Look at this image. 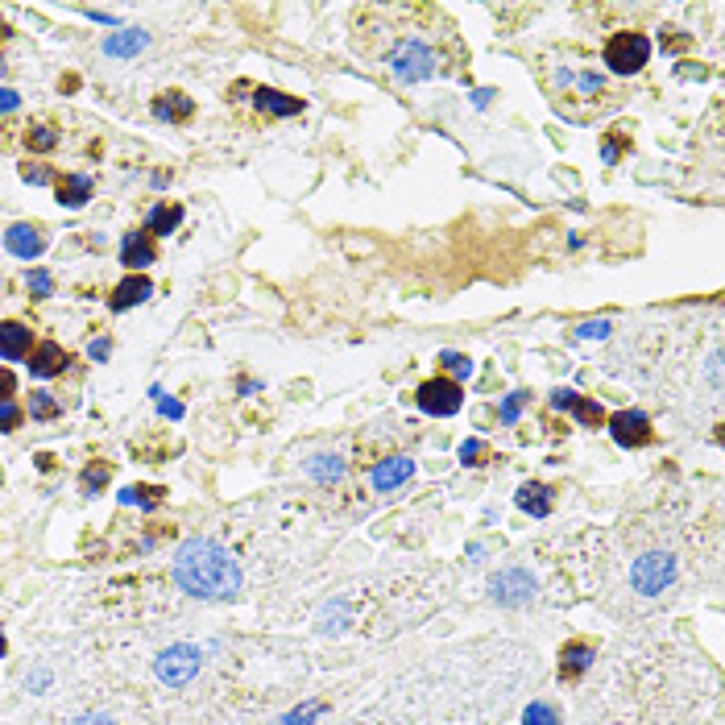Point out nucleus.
I'll return each mask as SVG.
<instances>
[{"instance_id":"obj_26","label":"nucleus","mask_w":725,"mask_h":725,"mask_svg":"<svg viewBox=\"0 0 725 725\" xmlns=\"http://www.w3.org/2000/svg\"><path fill=\"white\" fill-rule=\"evenodd\" d=\"M104 481H109V465H92V468L83 473V489H87V494H96Z\"/></svg>"},{"instance_id":"obj_3","label":"nucleus","mask_w":725,"mask_h":725,"mask_svg":"<svg viewBox=\"0 0 725 725\" xmlns=\"http://www.w3.org/2000/svg\"><path fill=\"white\" fill-rule=\"evenodd\" d=\"M199 647H191V642H179V647H166L162 655H158V663H153V671H158V680H166L170 688H183V684L196 680L199 671Z\"/></svg>"},{"instance_id":"obj_9","label":"nucleus","mask_w":725,"mask_h":725,"mask_svg":"<svg viewBox=\"0 0 725 725\" xmlns=\"http://www.w3.org/2000/svg\"><path fill=\"white\" fill-rule=\"evenodd\" d=\"M4 245H9V253H17V258L33 261L38 253L46 249V237H42V232H38L33 224H13L9 232H4Z\"/></svg>"},{"instance_id":"obj_40","label":"nucleus","mask_w":725,"mask_h":725,"mask_svg":"<svg viewBox=\"0 0 725 725\" xmlns=\"http://www.w3.org/2000/svg\"><path fill=\"white\" fill-rule=\"evenodd\" d=\"M158 406H162V415H170V419H183V406H179V402L162 398V402H158Z\"/></svg>"},{"instance_id":"obj_2","label":"nucleus","mask_w":725,"mask_h":725,"mask_svg":"<svg viewBox=\"0 0 725 725\" xmlns=\"http://www.w3.org/2000/svg\"><path fill=\"white\" fill-rule=\"evenodd\" d=\"M671 581H676V560H671L668 552H647V555L634 560V568H630V585H634V593H642V597H659Z\"/></svg>"},{"instance_id":"obj_4","label":"nucleus","mask_w":725,"mask_h":725,"mask_svg":"<svg viewBox=\"0 0 725 725\" xmlns=\"http://www.w3.org/2000/svg\"><path fill=\"white\" fill-rule=\"evenodd\" d=\"M651 55V42L642 38V33H614L606 46V63L614 66L617 75H630V71H639L642 63H647Z\"/></svg>"},{"instance_id":"obj_20","label":"nucleus","mask_w":725,"mask_h":725,"mask_svg":"<svg viewBox=\"0 0 725 725\" xmlns=\"http://www.w3.org/2000/svg\"><path fill=\"white\" fill-rule=\"evenodd\" d=\"M589 663H593V647H589V642H572V647H563V655H560L563 676H581Z\"/></svg>"},{"instance_id":"obj_44","label":"nucleus","mask_w":725,"mask_h":725,"mask_svg":"<svg viewBox=\"0 0 725 725\" xmlns=\"http://www.w3.org/2000/svg\"><path fill=\"white\" fill-rule=\"evenodd\" d=\"M0 38H4V22H0Z\"/></svg>"},{"instance_id":"obj_42","label":"nucleus","mask_w":725,"mask_h":725,"mask_svg":"<svg viewBox=\"0 0 725 725\" xmlns=\"http://www.w3.org/2000/svg\"><path fill=\"white\" fill-rule=\"evenodd\" d=\"M75 725H112V721H109V717H92V713H87V717H79Z\"/></svg>"},{"instance_id":"obj_43","label":"nucleus","mask_w":725,"mask_h":725,"mask_svg":"<svg viewBox=\"0 0 725 725\" xmlns=\"http://www.w3.org/2000/svg\"><path fill=\"white\" fill-rule=\"evenodd\" d=\"M0 655H4V634H0Z\"/></svg>"},{"instance_id":"obj_34","label":"nucleus","mask_w":725,"mask_h":725,"mask_svg":"<svg viewBox=\"0 0 725 725\" xmlns=\"http://www.w3.org/2000/svg\"><path fill=\"white\" fill-rule=\"evenodd\" d=\"M609 332V324H606V319H589V324H581V336H585V340H593V336H597V340H601V336H606Z\"/></svg>"},{"instance_id":"obj_41","label":"nucleus","mask_w":725,"mask_h":725,"mask_svg":"<svg viewBox=\"0 0 725 725\" xmlns=\"http://www.w3.org/2000/svg\"><path fill=\"white\" fill-rule=\"evenodd\" d=\"M92 357H109V340H92Z\"/></svg>"},{"instance_id":"obj_23","label":"nucleus","mask_w":725,"mask_h":725,"mask_svg":"<svg viewBox=\"0 0 725 725\" xmlns=\"http://www.w3.org/2000/svg\"><path fill=\"white\" fill-rule=\"evenodd\" d=\"M522 725H560V713H555L552 704H543V701H535L522 713Z\"/></svg>"},{"instance_id":"obj_12","label":"nucleus","mask_w":725,"mask_h":725,"mask_svg":"<svg viewBox=\"0 0 725 725\" xmlns=\"http://www.w3.org/2000/svg\"><path fill=\"white\" fill-rule=\"evenodd\" d=\"M30 348H33L30 328H22V324H0V357H4V361H22Z\"/></svg>"},{"instance_id":"obj_29","label":"nucleus","mask_w":725,"mask_h":725,"mask_svg":"<svg viewBox=\"0 0 725 725\" xmlns=\"http://www.w3.org/2000/svg\"><path fill=\"white\" fill-rule=\"evenodd\" d=\"M522 402H527V394H510V398L506 402H502V423H514V419H519V411H522Z\"/></svg>"},{"instance_id":"obj_35","label":"nucleus","mask_w":725,"mask_h":725,"mask_svg":"<svg viewBox=\"0 0 725 725\" xmlns=\"http://www.w3.org/2000/svg\"><path fill=\"white\" fill-rule=\"evenodd\" d=\"M17 104H22V96H17V92H9V87H0V112H13Z\"/></svg>"},{"instance_id":"obj_1","label":"nucleus","mask_w":725,"mask_h":725,"mask_svg":"<svg viewBox=\"0 0 725 725\" xmlns=\"http://www.w3.org/2000/svg\"><path fill=\"white\" fill-rule=\"evenodd\" d=\"M174 581L199 601H228L240 593V563L216 539H187L174 555Z\"/></svg>"},{"instance_id":"obj_28","label":"nucleus","mask_w":725,"mask_h":725,"mask_svg":"<svg viewBox=\"0 0 725 725\" xmlns=\"http://www.w3.org/2000/svg\"><path fill=\"white\" fill-rule=\"evenodd\" d=\"M120 502H137V506H158V489H125Z\"/></svg>"},{"instance_id":"obj_33","label":"nucleus","mask_w":725,"mask_h":725,"mask_svg":"<svg viewBox=\"0 0 725 725\" xmlns=\"http://www.w3.org/2000/svg\"><path fill=\"white\" fill-rule=\"evenodd\" d=\"M481 452H485V444H481V440H468V444L460 448V460H465V465H476V460H481Z\"/></svg>"},{"instance_id":"obj_10","label":"nucleus","mask_w":725,"mask_h":725,"mask_svg":"<svg viewBox=\"0 0 725 725\" xmlns=\"http://www.w3.org/2000/svg\"><path fill=\"white\" fill-rule=\"evenodd\" d=\"M66 361H71V357H66L63 348H58L55 340H46V345L33 348L30 369H33V378H58V373L66 369Z\"/></svg>"},{"instance_id":"obj_32","label":"nucleus","mask_w":725,"mask_h":725,"mask_svg":"<svg viewBox=\"0 0 725 725\" xmlns=\"http://www.w3.org/2000/svg\"><path fill=\"white\" fill-rule=\"evenodd\" d=\"M50 286H55V282H50V274H46V270H33L30 274V291L33 294H50Z\"/></svg>"},{"instance_id":"obj_15","label":"nucleus","mask_w":725,"mask_h":725,"mask_svg":"<svg viewBox=\"0 0 725 725\" xmlns=\"http://www.w3.org/2000/svg\"><path fill=\"white\" fill-rule=\"evenodd\" d=\"M145 42H150L145 30H120V33H112L109 42H104V55L109 58H129V55H137Z\"/></svg>"},{"instance_id":"obj_30","label":"nucleus","mask_w":725,"mask_h":725,"mask_svg":"<svg viewBox=\"0 0 725 725\" xmlns=\"http://www.w3.org/2000/svg\"><path fill=\"white\" fill-rule=\"evenodd\" d=\"M17 423H22V411L13 406V398H9V402H0V432H13Z\"/></svg>"},{"instance_id":"obj_27","label":"nucleus","mask_w":725,"mask_h":725,"mask_svg":"<svg viewBox=\"0 0 725 725\" xmlns=\"http://www.w3.org/2000/svg\"><path fill=\"white\" fill-rule=\"evenodd\" d=\"M25 141H30V150H50V145H55L58 137H55V129H46V125H38V129H33Z\"/></svg>"},{"instance_id":"obj_38","label":"nucleus","mask_w":725,"mask_h":725,"mask_svg":"<svg viewBox=\"0 0 725 725\" xmlns=\"http://www.w3.org/2000/svg\"><path fill=\"white\" fill-rule=\"evenodd\" d=\"M552 402H555V406H560V411H563V406H568V411H572V402H576V390H555V394H552Z\"/></svg>"},{"instance_id":"obj_25","label":"nucleus","mask_w":725,"mask_h":725,"mask_svg":"<svg viewBox=\"0 0 725 725\" xmlns=\"http://www.w3.org/2000/svg\"><path fill=\"white\" fill-rule=\"evenodd\" d=\"M444 369L456 373V378H468V373H473V361H468L465 353H444Z\"/></svg>"},{"instance_id":"obj_37","label":"nucleus","mask_w":725,"mask_h":725,"mask_svg":"<svg viewBox=\"0 0 725 725\" xmlns=\"http://www.w3.org/2000/svg\"><path fill=\"white\" fill-rule=\"evenodd\" d=\"M46 179H50L46 166H25V183H46Z\"/></svg>"},{"instance_id":"obj_31","label":"nucleus","mask_w":725,"mask_h":725,"mask_svg":"<svg viewBox=\"0 0 725 725\" xmlns=\"http://www.w3.org/2000/svg\"><path fill=\"white\" fill-rule=\"evenodd\" d=\"M55 411H58V406L50 402V394H33V415H38V419H50Z\"/></svg>"},{"instance_id":"obj_13","label":"nucleus","mask_w":725,"mask_h":725,"mask_svg":"<svg viewBox=\"0 0 725 725\" xmlns=\"http://www.w3.org/2000/svg\"><path fill=\"white\" fill-rule=\"evenodd\" d=\"M120 261H125L129 270H145L153 261V240L145 237V232H129L125 245H120Z\"/></svg>"},{"instance_id":"obj_5","label":"nucleus","mask_w":725,"mask_h":725,"mask_svg":"<svg viewBox=\"0 0 725 725\" xmlns=\"http://www.w3.org/2000/svg\"><path fill=\"white\" fill-rule=\"evenodd\" d=\"M390 71L402 79V83H423V79H432L435 58L423 42H402L390 55Z\"/></svg>"},{"instance_id":"obj_8","label":"nucleus","mask_w":725,"mask_h":725,"mask_svg":"<svg viewBox=\"0 0 725 725\" xmlns=\"http://www.w3.org/2000/svg\"><path fill=\"white\" fill-rule=\"evenodd\" d=\"M609 432H614V440L622 448H642L651 440V423H647V415H639V411H617L614 419H609Z\"/></svg>"},{"instance_id":"obj_36","label":"nucleus","mask_w":725,"mask_h":725,"mask_svg":"<svg viewBox=\"0 0 725 725\" xmlns=\"http://www.w3.org/2000/svg\"><path fill=\"white\" fill-rule=\"evenodd\" d=\"M17 390V381H13L9 369H0V402H9V394Z\"/></svg>"},{"instance_id":"obj_19","label":"nucleus","mask_w":725,"mask_h":725,"mask_svg":"<svg viewBox=\"0 0 725 725\" xmlns=\"http://www.w3.org/2000/svg\"><path fill=\"white\" fill-rule=\"evenodd\" d=\"M191 109H196V104H191L183 92H166V100H158V104H153V117H162V120H187V117H191Z\"/></svg>"},{"instance_id":"obj_7","label":"nucleus","mask_w":725,"mask_h":725,"mask_svg":"<svg viewBox=\"0 0 725 725\" xmlns=\"http://www.w3.org/2000/svg\"><path fill=\"white\" fill-rule=\"evenodd\" d=\"M489 589H494V597H498L502 606H522V601L535 597V581H530V572H522V568H506V572H498L494 581H489Z\"/></svg>"},{"instance_id":"obj_39","label":"nucleus","mask_w":725,"mask_h":725,"mask_svg":"<svg viewBox=\"0 0 725 725\" xmlns=\"http://www.w3.org/2000/svg\"><path fill=\"white\" fill-rule=\"evenodd\" d=\"M709 378H713V386H721V353L709 357Z\"/></svg>"},{"instance_id":"obj_24","label":"nucleus","mask_w":725,"mask_h":725,"mask_svg":"<svg viewBox=\"0 0 725 725\" xmlns=\"http://www.w3.org/2000/svg\"><path fill=\"white\" fill-rule=\"evenodd\" d=\"M572 411H576V419H581V423H589V427H597V423H606V411H601L597 402H589V398H576V402H572Z\"/></svg>"},{"instance_id":"obj_18","label":"nucleus","mask_w":725,"mask_h":725,"mask_svg":"<svg viewBox=\"0 0 725 725\" xmlns=\"http://www.w3.org/2000/svg\"><path fill=\"white\" fill-rule=\"evenodd\" d=\"M87 196H92V179H87V174H71V179H63V187H58V204L63 207L87 204Z\"/></svg>"},{"instance_id":"obj_6","label":"nucleus","mask_w":725,"mask_h":725,"mask_svg":"<svg viewBox=\"0 0 725 725\" xmlns=\"http://www.w3.org/2000/svg\"><path fill=\"white\" fill-rule=\"evenodd\" d=\"M460 402H465V394H460V386L448 381V378H435L419 390V406L427 415H456L460 411Z\"/></svg>"},{"instance_id":"obj_16","label":"nucleus","mask_w":725,"mask_h":725,"mask_svg":"<svg viewBox=\"0 0 725 725\" xmlns=\"http://www.w3.org/2000/svg\"><path fill=\"white\" fill-rule=\"evenodd\" d=\"M179 220H183V207H174V204L166 207V204H158V207L150 212V216H145V228H150L153 237H170L174 228H179Z\"/></svg>"},{"instance_id":"obj_11","label":"nucleus","mask_w":725,"mask_h":725,"mask_svg":"<svg viewBox=\"0 0 725 725\" xmlns=\"http://www.w3.org/2000/svg\"><path fill=\"white\" fill-rule=\"evenodd\" d=\"M411 473H415V460H406V456H394V460H381V465L373 468V485L386 494V489H398Z\"/></svg>"},{"instance_id":"obj_22","label":"nucleus","mask_w":725,"mask_h":725,"mask_svg":"<svg viewBox=\"0 0 725 725\" xmlns=\"http://www.w3.org/2000/svg\"><path fill=\"white\" fill-rule=\"evenodd\" d=\"M307 473H311L315 481H324V485H328V481H340V473H345V465H340L336 456H315L311 465H307Z\"/></svg>"},{"instance_id":"obj_14","label":"nucleus","mask_w":725,"mask_h":725,"mask_svg":"<svg viewBox=\"0 0 725 725\" xmlns=\"http://www.w3.org/2000/svg\"><path fill=\"white\" fill-rule=\"evenodd\" d=\"M150 291H153L150 278H141V274H137V278H125L117 286V294H112V311H129L133 303H145V299H150Z\"/></svg>"},{"instance_id":"obj_21","label":"nucleus","mask_w":725,"mask_h":725,"mask_svg":"<svg viewBox=\"0 0 725 725\" xmlns=\"http://www.w3.org/2000/svg\"><path fill=\"white\" fill-rule=\"evenodd\" d=\"M519 506L527 510V514H535V519H543V514L552 510V502H547V489H543V485H522Z\"/></svg>"},{"instance_id":"obj_17","label":"nucleus","mask_w":725,"mask_h":725,"mask_svg":"<svg viewBox=\"0 0 725 725\" xmlns=\"http://www.w3.org/2000/svg\"><path fill=\"white\" fill-rule=\"evenodd\" d=\"M258 109L261 112H274V117H294V112L303 109L294 96H282V92H270V87H261L258 92Z\"/></svg>"}]
</instances>
